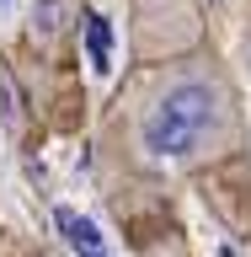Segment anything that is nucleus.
<instances>
[{"label": "nucleus", "instance_id": "obj_5", "mask_svg": "<svg viewBox=\"0 0 251 257\" xmlns=\"http://www.w3.org/2000/svg\"><path fill=\"white\" fill-rule=\"evenodd\" d=\"M240 75L251 80V22L240 27Z\"/></svg>", "mask_w": 251, "mask_h": 257}, {"label": "nucleus", "instance_id": "obj_2", "mask_svg": "<svg viewBox=\"0 0 251 257\" xmlns=\"http://www.w3.org/2000/svg\"><path fill=\"white\" fill-rule=\"evenodd\" d=\"M208 43V22L198 0H128V59L160 64Z\"/></svg>", "mask_w": 251, "mask_h": 257}, {"label": "nucleus", "instance_id": "obj_6", "mask_svg": "<svg viewBox=\"0 0 251 257\" xmlns=\"http://www.w3.org/2000/svg\"><path fill=\"white\" fill-rule=\"evenodd\" d=\"M112 6H118V0H91V11H112Z\"/></svg>", "mask_w": 251, "mask_h": 257}, {"label": "nucleus", "instance_id": "obj_4", "mask_svg": "<svg viewBox=\"0 0 251 257\" xmlns=\"http://www.w3.org/2000/svg\"><path fill=\"white\" fill-rule=\"evenodd\" d=\"M59 225L70 230V241H75L86 257H102V236H96V225H86V220H75V214H59Z\"/></svg>", "mask_w": 251, "mask_h": 257}, {"label": "nucleus", "instance_id": "obj_1", "mask_svg": "<svg viewBox=\"0 0 251 257\" xmlns=\"http://www.w3.org/2000/svg\"><path fill=\"white\" fill-rule=\"evenodd\" d=\"M118 128L134 166L171 177L214 172L246 150L240 86L214 43L182 59L134 64V80L118 96Z\"/></svg>", "mask_w": 251, "mask_h": 257}, {"label": "nucleus", "instance_id": "obj_7", "mask_svg": "<svg viewBox=\"0 0 251 257\" xmlns=\"http://www.w3.org/2000/svg\"><path fill=\"white\" fill-rule=\"evenodd\" d=\"M38 257H64V252H38Z\"/></svg>", "mask_w": 251, "mask_h": 257}, {"label": "nucleus", "instance_id": "obj_3", "mask_svg": "<svg viewBox=\"0 0 251 257\" xmlns=\"http://www.w3.org/2000/svg\"><path fill=\"white\" fill-rule=\"evenodd\" d=\"M91 0H27L22 11V38L43 64H70L75 59V38L86 27Z\"/></svg>", "mask_w": 251, "mask_h": 257}]
</instances>
